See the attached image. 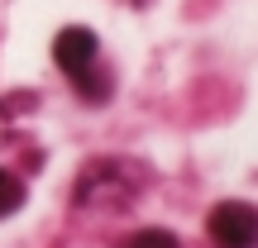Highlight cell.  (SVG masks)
Segmentation results:
<instances>
[{"instance_id":"cell-4","label":"cell","mask_w":258,"mask_h":248,"mask_svg":"<svg viewBox=\"0 0 258 248\" xmlns=\"http://www.w3.org/2000/svg\"><path fill=\"white\" fill-rule=\"evenodd\" d=\"M19 205H24V182H19L15 172H5V167H0V220H5V215H15Z\"/></svg>"},{"instance_id":"cell-5","label":"cell","mask_w":258,"mask_h":248,"mask_svg":"<svg viewBox=\"0 0 258 248\" xmlns=\"http://www.w3.org/2000/svg\"><path fill=\"white\" fill-rule=\"evenodd\" d=\"M120 248H182V243H177L167 229H139L134 239H124Z\"/></svg>"},{"instance_id":"cell-2","label":"cell","mask_w":258,"mask_h":248,"mask_svg":"<svg viewBox=\"0 0 258 248\" xmlns=\"http://www.w3.org/2000/svg\"><path fill=\"white\" fill-rule=\"evenodd\" d=\"M206 229L220 248H258V210L244 201H220L206 220Z\"/></svg>"},{"instance_id":"cell-3","label":"cell","mask_w":258,"mask_h":248,"mask_svg":"<svg viewBox=\"0 0 258 248\" xmlns=\"http://www.w3.org/2000/svg\"><path fill=\"white\" fill-rule=\"evenodd\" d=\"M96 34L91 29H82V24H72V29H62V34L53 38V57H57V67H62L67 76H77L82 67H91L96 62Z\"/></svg>"},{"instance_id":"cell-1","label":"cell","mask_w":258,"mask_h":248,"mask_svg":"<svg viewBox=\"0 0 258 248\" xmlns=\"http://www.w3.org/2000/svg\"><path fill=\"white\" fill-rule=\"evenodd\" d=\"M134 201H139V186L124 162H96L77 182V210H86V215H120Z\"/></svg>"}]
</instances>
